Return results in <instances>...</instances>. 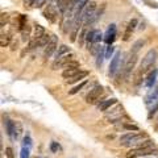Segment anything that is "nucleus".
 <instances>
[{
    "instance_id": "nucleus-1",
    "label": "nucleus",
    "mask_w": 158,
    "mask_h": 158,
    "mask_svg": "<svg viewBox=\"0 0 158 158\" xmlns=\"http://www.w3.org/2000/svg\"><path fill=\"white\" fill-rule=\"evenodd\" d=\"M148 135L146 133H136V132H131V133H127V135H123L120 137V142H121V145L123 146H127V148H137L138 145L141 144L142 141H145L148 140Z\"/></svg>"
},
{
    "instance_id": "nucleus-2",
    "label": "nucleus",
    "mask_w": 158,
    "mask_h": 158,
    "mask_svg": "<svg viewBox=\"0 0 158 158\" xmlns=\"http://www.w3.org/2000/svg\"><path fill=\"white\" fill-rule=\"evenodd\" d=\"M156 61H157V50L156 49H150V50L145 54V57L142 58L141 65L138 69H140L144 74H148L152 70V67L156 63Z\"/></svg>"
},
{
    "instance_id": "nucleus-3",
    "label": "nucleus",
    "mask_w": 158,
    "mask_h": 158,
    "mask_svg": "<svg viewBox=\"0 0 158 158\" xmlns=\"http://www.w3.org/2000/svg\"><path fill=\"white\" fill-rule=\"evenodd\" d=\"M148 156H158V149L154 148H133L127 153V158H140Z\"/></svg>"
},
{
    "instance_id": "nucleus-4",
    "label": "nucleus",
    "mask_w": 158,
    "mask_h": 158,
    "mask_svg": "<svg viewBox=\"0 0 158 158\" xmlns=\"http://www.w3.org/2000/svg\"><path fill=\"white\" fill-rule=\"evenodd\" d=\"M138 59V54L137 53H129L127 56V58L124 59V66H123V75H124L125 79L129 78V75L132 74V71L135 70L136 63Z\"/></svg>"
},
{
    "instance_id": "nucleus-5",
    "label": "nucleus",
    "mask_w": 158,
    "mask_h": 158,
    "mask_svg": "<svg viewBox=\"0 0 158 158\" xmlns=\"http://www.w3.org/2000/svg\"><path fill=\"white\" fill-rule=\"evenodd\" d=\"M98 9V6L95 2H90L87 4V6L85 7V9H83V12L81 15V20L83 21V24H86L88 20H90L92 17V15L95 13V11Z\"/></svg>"
},
{
    "instance_id": "nucleus-6",
    "label": "nucleus",
    "mask_w": 158,
    "mask_h": 158,
    "mask_svg": "<svg viewBox=\"0 0 158 158\" xmlns=\"http://www.w3.org/2000/svg\"><path fill=\"white\" fill-rule=\"evenodd\" d=\"M102 94H103V87L102 86H96L95 88H92V90L87 94L86 102L88 103V104H95L99 99H100Z\"/></svg>"
},
{
    "instance_id": "nucleus-7",
    "label": "nucleus",
    "mask_w": 158,
    "mask_h": 158,
    "mask_svg": "<svg viewBox=\"0 0 158 158\" xmlns=\"http://www.w3.org/2000/svg\"><path fill=\"white\" fill-rule=\"evenodd\" d=\"M74 58L75 57H74V54H71V53H69V54H66V56H63L61 58H57L56 61H54V63H53V70H58V69H61V67L66 69V66L69 65V62L73 61Z\"/></svg>"
},
{
    "instance_id": "nucleus-8",
    "label": "nucleus",
    "mask_w": 158,
    "mask_h": 158,
    "mask_svg": "<svg viewBox=\"0 0 158 158\" xmlns=\"http://www.w3.org/2000/svg\"><path fill=\"white\" fill-rule=\"evenodd\" d=\"M124 115V111H123V107L121 106H116L115 108H112V110H110V112L107 113L106 118H108V120H111V123H116L120 120V117Z\"/></svg>"
},
{
    "instance_id": "nucleus-9",
    "label": "nucleus",
    "mask_w": 158,
    "mask_h": 158,
    "mask_svg": "<svg viewBox=\"0 0 158 158\" xmlns=\"http://www.w3.org/2000/svg\"><path fill=\"white\" fill-rule=\"evenodd\" d=\"M58 49V42H57V37L56 36H52L50 41H49V44L45 46V50H44V57L45 58H49L52 57L54 53L57 52Z\"/></svg>"
},
{
    "instance_id": "nucleus-10",
    "label": "nucleus",
    "mask_w": 158,
    "mask_h": 158,
    "mask_svg": "<svg viewBox=\"0 0 158 158\" xmlns=\"http://www.w3.org/2000/svg\"><path fill=\"white\" fill-rule=\"evenodd\" d=\"M58 11H59V9L56 6H53V4H49L48 8L44 11V16H45L50 23H56L57 16H58Z\"/></svg>"
},
{
    "instance_id": "nucleus-11",
    "label": "nucleus",
    "mask_w": 158,
    "mask_h": 158,
    "mask_svg": "<svg viewBox=\"0 0 158 158\" xmlns=\"http://www.w3.org/2000/svg\"><path fill=\"white\" fill-rule=\"evenodd\" d=\"M120 57H121V53H116L115 56L112 57V61H111V65H110V75L113 77L115 74L117 73V70L120 69Z\"/></svg>"
},
{
    "instance_id": "nucleus-12",
    "label": "nucleus",
    "mask_w": 158,
    "mask_h": 158,
    "mask_svg": "<svg viewBox=\"0 0 158 158\" xmlns=\"http://www.w3.org/2000/svg\"><path fill=\"white\" fill-rule=\"evenodd\" d=\"M115 38H116V25L112 24V25H110V28L107 29V32L104 34V41L111 45V44L115 41Z\"/></svg>"
},
{
    "instance_id": "nucleus-13",
    "label": "nucleus",
    "mask_w": 158,
    "mask_h": 158,
    "mask_svg": "<svg viewBox=\"0 0 158 158\" xmlns=\"http://www.w3.org/2000/svg\"><path fill=\"white\" fill-rule=\"evenodd\" d=\"M136 27H137V20H136V19L131 20L129 24H128V27H127V29H125L124 37H123V40H124V41H128V40L131 38L132 33H133V31H135V29H136Z\"/></svg>"
},
{
    "instance_id": "nucleus-14",
    "label": "nucleus",
    "mask_w": 158,
    "mask_h": 158,
    "mask_svg": "<svg viewBox=\"0 0 158 158\" xmlns=\"http://www.w3.org/2000/svg\"><path fill=\"white\" fill-rule=\"evenodd\" d=\"M82 23H83L82 20H74V24L71 27V34H70V40L73 42H75V40L78 37V32H79V28H81Z\"/></svg>"
},
{
    "instance_id": "nucleus-15",
    "label": "nucleus",
    "mask_w": 158,
    "mask_h": 158,
    "mask_svg": "<svg viewBox=\"0 0 158 158\" xmlns=\"http://www.w3.org/2000/svg\"><path fill=\"white\" fill-rule=\"evenodd\" d=\"M104 8H106V6H104V4H103V6H102V8H98L96 11H95V13L92 15V17H91L90 20H88V21H87V23L85 24V25H90V24H94V23H96L98 20L102 17V15H103V11H104Z\"/></svg>"
},
{
    "instance_id": "nucleus-16",
    "label": "nucleus",
    "mask_w": 158,
    "mask_h": 158,
    "mask_svg": "<svg viewBox=\"0 0 158 158\" xmlns=\"http://www.w3.org/2000/svg\"><path fill=\"white\" fill-rule=\"evenodd\" d=\"M116 103H117V100H116L115 98L108 99V100H104V102H102L100 104H99V110L103 111V112H106V111L110 110V108H111L113 104H116Z\"/></svg>"
},
{
    "instance_id": "nucleus-17",
    "label": "nucleus",
    "mask_w": 158,
    "mask_h": 158,
    "mask_svg": "<svg viewBox=\"0 0 158 158\" xmlns=\"http://www.w3.org/2000/svg\"><path fill=\"white\" fill-rule=\"evenodd\" d=\"M87 75H88V71H86V70H81V71H79V73L77 74V75H74L73 78L67 79V83H69V85L77 83V82H79V81H82V79H85Z\"/></svg>"
},
{
    "instance_id": "nucleus-18",
    "label": "nucleus",
    "mask_w": 158,
    "mask_h": 158,
    "mask_svg": "<svg viewBox=\"0 0 158 158\" xmlns=\"http://www.w3.org/2000/svg\"><path fill=\"white\" fill-rule=\"evenodd\" d=\"M45 34V29H44L42 25H40V24H34V33H33V37L32 38H36V40H41V37ZM40 46V44H38Z\"/></svg>"
},
{
    "instance_id": "nucleus-19",
    "label": "nucleus",
    "mask_w": 158,
    "mask_h": 158,
    "mask_svg": "<svg viewBox=\"0 0 158 158\" xmlns=\"http://www.w3.org/2000/svg\"><path fill=\"white\" fill-rule=\"evenodd\" d=\"M156 77H157V70H153V71L148 73L146 81H145V86H146V87H152L153 83L156 82Z\"/></svg>"
},
{
    "instance_id": "nucleus-20",
    "label": "nucleus",
    "mask_w": 158,
    "mask_h": 158,
    "mask_svg": "<svg viewBox=\"0 0 158 158\" xmlns=\"http://www.w3.org/2000/svg\"><path fill=\"white\" fill-rule=\"evenodd\" d=\"M79 71H81L79 69H65V71L62 73V77L65 78V79H70L74 75H77Z\"/></svg>"
},
{
    "instance_id": "nucleus-21",
    "label": "nucleus",
    "mask_w": 158,
    "mask_h": 158,
    "mask_svg": "<svg viewBox=\"0 0 158 158\" xmlns=\"http://www.w3.org/2000/svg\"><path fill=\"white\" fill-rule=\"evenodd\" d=\"M69 53H70V49H69L66 45H61L57 49V52H56V59L66 56V54H69Z\"/></svg>"
},
{
    "instance_id": "nucleus-22",
    "label": "nucleus",
    "mask_w": 158,
    "mask_h": 158,
    "mask_svg": "<svg viewBox=\"0 0 158 158\" xmlns=\"http://www.w3.org/2000/svg\"><path fill=\"white\" fill-rule=\"evenodd\" d=\"M6 127H7V133H8V136L15 137V129H16V121H11V120H8V121L6 123Z\"/></svg>"
},
{
    "instance_id": "nucleus-23",
    "label": "nucleus",
    "mask_w": 158,
    "mask_h": 158,
    "mask_svg": "<svg viewBox=\"0 0 158 158\" xmlns=\"http://www.w3.org/2000/svg\"><path fill=\"white\" fill-rule=\"evenodd\" d=\"M9 42H11V36H9V34L2 33V37H0V46L6 48V46H8Z\"/></svg>"
},
{
    "instance_id": "nucleus-24",
    "label": "nucleus",
    "mask_w": 158,
    "mask_h": 158,
    "mask_svg": "<svg viewBox=\"0 0 158 158\" xmlns=\"http://www.w3.org/2000/svg\"><path fill=\"white\" fill-rule=\"evenodd\" d=\"M102 40H104V36L102 34V32H99V31H94L92 42H94V44H99V42L102 41Z\"/></svg>"
},
{
    "instance_id": "nucleus-25",
    "label": "nucleus",
    "mask_w": 158,
    "mask_h": 158,
    "mask_svg": "<svg viewBox=\"0 0 158 158\" xmlns=\"http://www.w3.org/2000/svg\"><path fill=\"white\" fill-rule=\"evenodd\" d=\"M144 44H145L144 40H138V41H136L135 45H133V48H132V53H137L138 54V50L144 46Z\"/></svg>"
},
{
    "instance_id": "nucleus-26",
    "label": "nucleus",
    "mask_w": 158,
    "mask_h": 158,
    "mask_svg": "<svg viewBox=\"0 0 158 158\" xmlns=\"http://www.w3.org/2000/svg\"><path fill=\"white\" fill-rule=\"evenodd\" d=\"M87 85V82L86 81H83L82 83H79V85L78 86H75V87H74V88H71V90L70 91H69V94H70V95H74V94H77V92H79V91H81L82 90V88L83 87H85Z\"/></svg>"
},
{
    "instance_id": "nucleus-27",
    "label": "nucleus",
    "mask_w": 158,
    "mask_h": 158,
    "mask_svg": "<svg viewBox=\"0 0 158 158\" xmlns=\"http://www.w3.org/2000/svg\"><path fill=\"white\" fill-rule=\"evenodd\" d=\"M21 131H23V128H21V124H20L19 121H16V129H15V138H20V136H21Z\"/></svg>"
},
{
    "instance_id": "nucleus-28",
    "label": "nucleus",
    "mask_w": 158,
    "mask_h": 158,
    "mask_svg": "<svg viewBox=\"0 0 158 158\" xmlns=\"http://www.w3.org/2000/svg\"><path fill=\"white\" fill-rule=\"evenodd\" d=\"M123 128L124 129H127V131H138V127L137 125H135V124H129V123H127V124H124L123 125Z\"/></svg>"
},
{
    "instance_id": "nucleus-29",
    "label": "nucleus",
    "mask_w": 158,
    "mask_h": 158,
    "mask_svg": "<svg viewBox=\"0 0 158 158\" xmlns=\"http://www.w3.org/2000/svg\"><path fill=\"white\" fill-rule=\"evenodd\" d=\"M20 157L21 158H29V148L24 146L21 149V153H20Z\"/></svg>"
},
{
    "instance_id": "nucleus-30",
    "label": "nucleus",
    "mask_w": 158,
    "mask_h": 158,
    "mask_svg": "<svg viewBox=\"0 0 158 158\" xmlns=\"http://www.w3.org/2000/svg\"><path fill=\"white\" fill-rule=\"evenodd\" d=\"M48 2V0H34V3H33V7H36V8H42V6Z\"/></svg>"
},
{
    "instance_id": "nucleus-31",
    "label": "nucleus",
    "mask_w": 158,
    "mask_h": 158,
    "mask_svg": "<svg viewBox=\"0 0 158 158\" xmlns=\"http://www.w3.org/2000/svg\"><path fill=\"white\" fill-rule=\"evenodd\" d=\"M113 50H115V48H113L112 45H108L107 46V50H106V58H111Z\"/></svg>"
},
{
    "instance_id": "nucleus-32",
    "label": "nucleus",
    "mask_w": 158,
    "mask_h": 158,
    "mask_svg": "<svg viewBox=\"0 0 158 158\" xmlns=\"http://www.w3.org/2000/svg\"><path fill=\"white\" fill-rule=\"evenodd\" d=\"M6 156L7 158H15V153H13V149L12 148H6Z\"/></svg>"
},
{
    "instance_id": "nucleus-33",
    "label": "nucleus",
    "mask_w": 158,
    "mask_h": 158,
    "mask_svg": "<svg viewBox=\"0 0 158 158\" xmlns=\"http://www.w3.org/2000/svg\"><path fill=\"white\" fill-rule=\"evenodd\" d=\"M50 149H52V152H53V153H57L58 150H61V146L58 145V142H52Z\"/></svg>"
},
{
    "instance_id": "nucleus-34",
    "label": "nucleus",
    "mask_w": 158,
    "mask_h": 158,
    "mask_svg": "<svg viewBox=\"0 0 158 158\" xmlns=\"http://www.w3.org/2000/svg\"><path fill=\"white\" fill-rule=\"evenodd\" d=\"M7 20H8V15L2 13V27H4V23H7Z\"/></svg>"
},
{
    "instance_id": "nucleus-35",
    "label": "nucleus",
    "mask_w": 158,
    "mask_h": 158,
    "mask_svg": "<svg viewBox=\"0 0 158 158\" xmlns=\"http://www.w3.org/2000/svg\"><path fill=\"white\" fill-rule=\"evenodd\" d=\"M146 4H149V7H153V8H158V4L154 3V2H150V0H145Z\"/></svg>"
},
{
    "instance_id": "nucleus-36",
    "label": "nucleus",
    "mask_w": 158,
    "mask_h": 158,
    "mask_svg": "<svg viewBox=\"0 0 158 158\" xmlns=\"http://www.w3.org/2000/svg\"><path fill=\"white\" fill-rule=\"evenodd\" d=\"M27 144H28L29 146H31V144H32V142H31V138H29V136H27L25 138H24V146H27Z\"/></svg>"
},
{
    "instance_id": "nucleus-37",
    "label": "nucleus",
    "mask_w": 158,
    "mask_h": 158,
    "mask_svg": "<svg viewBox=\"0 0 158 158\" xmlns=\"http://www.w3.org/2000/svg\"><path fill=\"white\" fill-rule=\"evenodd\" d=\"M34 0H24V4H25V7H29V6H33Z\"/></svg>"
},
{
    "instance_id": "nucleus-38",
    "label": "nucleus",
    "mask_w": 158,
    "mask_h": 158,
    "mask_svg": "<svg viewBox=\"0 0 158 158\" xmlns=\"http://www.w3.org/2000/svg\"><path fill=\"white\" fill-rule=\"evenodd\" d=\"M156 90H157V92H158V86H157V87H156Z\"/></svg>"
},
{
    "instance_id": "nucleus-39",
    "label": "nucleus",
    "mask_w": 158,
    "mask_h": 158,
    "mask_svg": "<svg viewBox=\"0 0 158 158\" xmlns=\"http://www.w3.org/2000/svg\"><path fill=\"white\" fill-rule=\"evenodd\" d=\"M142 158H145V157H142Z\"/></svg>"
}]
</instances>
